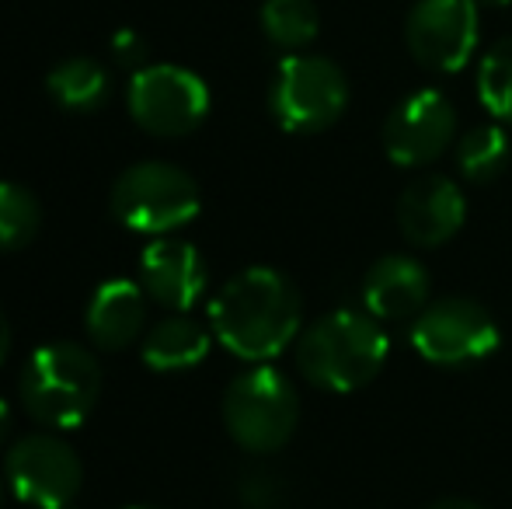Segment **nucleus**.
Instances as JSON below:
<instances>
[{
  "mask_svg": "<svg viewBox=\"0 0 512 509\" xmlns=\"http://www.w3.org/2000/svg\"><path fill=\"white\" fill-rule=\"evenodd\" d=\"M304 300L290 276L269 265L237 272L209 304V328L234 356L265 363L304 332Z\"/></svg>",
  "mask_w": 512,
  "mask_h": 509,
  "instance_id": "f257e3e1",
  "label": "nucleus"
},
{
  "mask_svg": "<svg viewBox=\"0 0 512 509\" xmlns=\"http://www.w3.org/2000/svg\"><path fill=\"white\" fill-rule=\"evenodd\" d=\"M391 339L384 332V321L370 311L342 307L314 325L304 328L297 339V367L314 387L331 394L359 391L384 370Z\"/></svg>",
  "mask_w": 512,
  "mask_h": 509,
  "instance_id": "f03ea898",
  "label": "nucleus"
},
{
  "mask_svg": "<svg viewBox=\"0 0 512 509\" xmlns=\"http://www.w3.org/2000/svg\"><path fill=\"white\" fill-rule=\"evenodd\" d=\"M21 408L46 429H74L102 398L98 356L74 342L35 349L21 367Z\"/></svg>",
  "mask_w": 512,
  "mask_h": 509,
  "instance_id": "7ed1b4c3",
  "label": "nucleus"
},
{
  "mask_svg": "<svg viewBox=\"0 0 512 509\" xmlns=\"http://www.w3.org/2000/svg\"><path fill=\"white\" fill-rule=\"evenodd\" d=\"M300 422L297 387L272 367H251L223 394V426L248 454H276L293 440Z\"/></svg>",
  "mask_w": 512,
  "mask_h": 509,
  "instance_id": "20e7f679",
  "label": "nucleus"
},
{
  "mask_svg": "<svg viewBox=\"0 0 512 509\" xmlns=\"http://www.w3.org/2000/svg\"><path fill=\"white\" fill-rule=\"evenodd\" d=\"M112 213L136 234H171L196 220L203 196L196 178L171 161H140L112 185Z\"/></svg>",
  "mask_w": 512,
  "mask_h": 509,
  "instance_id": "39448f33",
  "label": "nucleus"
},
{
  "mask_svg": "<svg viewBox=\"0 0 512 509\" xmlns=\"http://www.w3.org/2000/svg\"><path fill=\"white\" fill-rule=\"evenodd\" d=\"M349 105V81L328 56L293 53L276 67L269 109L286 133H321L335 126Z\"/></svg>",
  "mask_w": 512,
  "mask_h": 509,
  "instance_id": "423d86ee",
  "label": "nucleus"
},
{
  "mask_svg": "<svg viewBox=\"0 0 512 509\" xmlns=\"http://www.w3.org/2000/svg\"><path fill=\"white\" fill-rule=\"evenodd\" d=\"M502 332L495 314L471 297H443L422 307L411 325V346L436 367L481 363L499 349Z\"/></svg>",
  "mask_w": 512,
  "mask_h": 509,
  "instance_id": "0eeeda50",
  "label": "nucleus"
},
{
  "mask_svg": "<svg viewBox=\"0 0 512 509\" xmlns=\"http://www.w3.org/2000/svg\"><path fill=\"white\" fill-rule=\"evenodd\" d=\"M209 112V88L199 74L175 63L143 67L129 81V116L154 136H189Z\"/></svg>",
  "mask_w": 512,
  "mask_h": 509,
  "instance_id": "6e6552de",
  "label": "nucleus"
},
{
  "mask_svg": "<svg viewBox=\"0 0 512 509\" xmlns=\"http://www.w3.org/2000/svg\"><path fill=\"white\" fill-rule=\"evenodd\" d=\"M4 475L21 503L35 509L74 506L84 482L77 450L53 433H28L7 450Z\"/></svg>",
  "mask_w": 512,
  "mask_h": 509,
  "instance_id": "1a4fd4ad",
  "label": "nucleus"
},
{
  "mask_svg": "<svg viewBox=\"0 0 512 509\" xmlns=\"http://www.w3.org/2000/svg\"><path fill=\"white\" fill-rule=\"evenodd\" d=\"M478 0H418L408 11L405 39L422 67L457 74L478 49Z\"/></svg>",
  "mask_w": 512,
  "mask_h": 509,
  "instance_id": "9d476101",
  "label": "nucleus"
},
{
  "mask_svg": "<svg viewBox=\"0 0 512 509\" xmlns=\"http://www.w3.org/2000/svg\"><path fill=\"white\" fill-rule=\"evenodd\" d=\"M457 136V112L443 91H411L405 102L391 109L384 123V150L401 168H425Z\"/></svg>",
  "mask_w": 512,
  "mask_h": 509,
  "instance_id": "9b49d317",
  "label": "nucleus"
},
{
  "mask_svg": "<svg viewBox=\"0 0 512 509\" xmlns=\"http://www.w3.org/2000/svg\"><path fill=\"white\" fill-rule=\"evenodd\" d=\"M467 220V199L453 178L418 175L398 196V227L418 248H439L460 234Z\"/></svg>",
  "mask_w": 512,
  "mask_h": 509,
  "instance_id": "f8f14e48",
  "label": "nucleus"
},
{
  "mask_svg": "<svg viewBox=\"0 0 512 509\" xmlns=\"http://www.w3.org/2000/svg\"><path fill=\"white\" fill-rule=\"evenodd\" d=\"M209 283L206 262L196 245L178 238H157L140 258V286L154 304L185 314Z\"/></svg>",
  "mask_w": 512,
  "mask_h": 509,
  "instance_id": "ddd939ff",
  "label": "nucleus"
},
{
  "mask_svg": "<svg viewBox=\"0 0 512 509\" xmlns=\"http://www.w3.org/2000/svg\"><path fill=\"white\" fill-rule=\"evenodd\" d=\"M429 269L411 255H384L363 276V307L377 321L418 318L429 304Z\"/></svg>",
  "mask_w": 512,
  "mask_h": 509,
  "instance_id": "4468645a",
  "label": "nucleus"
},
{
  "mask_svg": "<svg viewBox=\"0 0 512 509\" xmlns=\"http://www.w3.org/2000/svg\"><path fill=\"white\" fill-rule=\"evenodd\" d=\"M147 321V290L133 279H108L95 290L88 304V335L98 349L119 353L133 346Z\"/></svg>",
  "mask_w": 512,
  "mask_h": 509,
  "instance_id": "2eb2a0df",
  "label": "nucleus"
},
{
  "mask_svg": "<svg viewBox=\"0 0 512 509\" xmlns=\"http://www.w3.org/2000/svg\"><path fill=\"white\" fill-rule=\"evenodd\" d=\"M209 346V332L189 314H171V318L157 321L154 328L143 339L140 353L143 363L157 374H175V370H192L206 360Z\"/></svg>",
  "mask_w": 512,
  "mask_h": 509,
  "instance_id": "dca6fc26",
  "label": "nucleus"
},
{
  "mask_svg": "<svg viewBox=\"0 0 512 509\" xmlns=\"http://www.w3.org/2000/svg\"><path fill=\"white\" fill-rule=\"evenodd\" d=\"M46 88L53 102L67 112H95L108 98V74L91 56H70L56 63L46 77Z\"/></svg>",
  "mask_w": 512,
  "mask_h": 509,
  "instance_id": "f3484780",
  "label": "nucleus"
},
{
  "mask_svg": "<svg viewBox=\"0 0 512 509\" xmlns=\"http://www.w3.org/2000/svg\"><path fill=\"white\" fill-rule=\"evenodd\" d=\"M509 136L499 123L474 126L457 143V168L467 182H495L509 168Z\"/></svg>",
  "mask_w": 512,
  "mask_h": 509,
  "instance_id": "a211bd4d",
  "label": "nucleus"
},
{
  "mask_svg": "<svg viewBox=\"0 0 512 509\" xmlns=\"http://www.w3.org/2000/svg\"><path fill=\"white\" fill-rule=\"evenodd\" d=\"M42 227V206L32 189L0 182V252H21Z\"/></svg>",
  "mask_w": 512,
  "mask_h": 509,
  "instance_id": "6ab92c4d",
  "label": "nucleus"
},
{
  "mask_svg": "<svg viewBox=\"0 0 512 509\" xmlns=\"http://www.w3.org/2000/svg\"><path fill=\"white\" fill-rule=\"evenodd\" d=\"M317 18L314 0H265L262 4V32L279 49H304L317 39Z\"/></svg>",
  "mask_w": 512,
  "mask_h": 509,
  "instance_id": "aec40b11",
  "label": "nucleus"
},
{
  "mask_svg": "<svg viewBox=\"0 0 512 509\" xmlns=\"http://www.w3.org/2000/svg\"><path fill=\"white\" fill-rule=\"evenodd\" d=\"M478 98L499 123L512 126V39L495 42L478 67Z\"/></svg>",
  "mask_w": 512,
  "mask_h": 509,
  "instance_id": "412c9836",
  "label": "nucleus"
},
{
  "mask_svg": "<svg viewBox=\"0 0 512 509\" xmlns=\"http://www.w3.org/2000/svg\"><path fill=\"white\" fill-rule=\"evenodd\" d=\"M241 503L244 509H290L286 478L269 468H251L241 478Z\"/></svg>",
  "mask_w": 512,
  "mask_h": 509,
  "instance_id": "4be33fe9",
  "label": "nucleus"
},
{
  "mask_svg": "<svg viewBox=\"0 0 512 509\" xmlns=\"http://www.w3.org/2000/svg\"><path fill=\"white\" fill-rule=\"evenodd\" d=\"M112 56L122 67H129L136 74V70L147 67V42H143V35L133 32V28H122L112 39Z\"/></svg>",
  "mask_w": 512,
  "mask_h": 509,
  "instance_id": "5701e85b",
  "label": "nucleus"
},
{
  "mask_svg": "<svg viewBox=\"0 0 512 509\" xmlns=\"http://www.w3.org/2000/svg\"><path fill=\"white\" fill-rule=\"evenodd\" d=\"M11 429H14V412H11V405L0 398V447H4V440L11 436Z\"/></svg>",
  "mask_w": 512,
  "mask_h": 509,
  "instance_id": "b1692460",
  "label": "nucleus"
},
{
  "mask_svg": "<svg viewBox=\"0 0 512 509\" xmlns=\"http://www.w3.org/2000/svg\"><path fill=\"white\" fill-rule=\"evenodd\" d=\"M7 353H11V321H7L4 311H0V363L7 360Z\"/></svg>",
  "mask_w": 512,
  "mask_h": 509,
  "instance_id": "393cba45",
  "label": "nucleus"
},
{
  "mask_svg": "<svg viewBox=\"0 0 512 509\" xmlns=\"http://www.w3.org/2000/svg\"><path fill=\"white\" fill-rule=\"evenodd\" d=\"M432 509H485V506L471 503V499H439Z\"/></svg>",
  "mask_w": 512,
  "mask_h": 509,
  "instance_id": "a878e982",
  "label": "nucleus"
},
{
  "mask_svg": "<svg viewBox=\"0 0 512 509\" xmlns=\"http://www.w3.org/2000/svg\"><path fill=\"white\" fill-rule=\"evenodd\" d=\"M481 4H495V7H502V4H512V0H481Z\"/></svg>",
  "mask_w": 512,
  "mask_h": 509,
  "instance_id": "bb28decb",
  "label": "nucleus"
},
{
  "mask_svg": "<svg viewBox=\"0 0 512 509\" xmlns=\"http://www.w3.org/2000/svg\"><path fill=\"white\" fill-rule=\"evenodd\" d=\"M0 509H4V482H0Z\"/></svg>",
  "mask_w": 512,
  "mask_h": 509,
  "instance_id": "cd10ccee",
  "label": "nucleus"
},
{
  "mask_svg": "<svg viewBox=\"0 0 512 509\" xmlns=\"http://www.w3.org/2000/svg\"><path fill=\"white\" fill-rule=\"evenodd\" d=\"M133 509H154V506H133Z\"/></svg>",
  "mask_w": 512,
  "mask_h": 509,
  "instance_id": "c85d7f7f",
  "label": "nucleus"
},
{
  "mask_svg": "<svg viewBox=\"0 0 512 509\" xmlns=\"http://www.w3.org/2000/svg\"><path fill=\"white\" fill-rule=\"evenodd\" d=\"M67 509H74V506H67Z\"/></svg>",
  "mask_w": 512,
  "mask_h": 509,
  "instance_id": "c756f323",
  "label": "nucleus"
}]
</instances>
